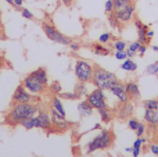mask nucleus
<instances>
[{"instance_id":"1","label":"nucleus","mask_w":158,"mask_h":157,"mask_svg":"<svg viewBox=\"0 0 158 157\" xmlns=\"http://www.w3.org/2000/svg\"><path fill=\"white\" fill-rule=\"evenodd\" d=\"M39 111V107L33 103H14L13 107L6 116V124L10 127H15L19 125L24 120L29 118V117L36 116Z\"/></svg>"},{"instance_id":"2","label":"nucleus","mask_w":158,"mask_h":157,"mask_svg":"<svg viewBox=\"0 0 158 157\" xmlns=\"http://www.w3.org/2000/svg\"><path fill=\"white\" fill-rule=\"evenodd\" d=\"M118 82H119V79H118V77L114 72L108 71V70H104L103 67L94 66L92 83L96 88L103 89V91H110V89Z\"/></svg>"},{"instance_id":"3","label":"nucleus","mask_w":158,"mask_h":157,"mask_svg":"<svg viewBox=\"0 0 158 157\" xmlns=\"http://www.w3.org/2000/svg\"><path fill=\"white\" fill-rule=\"evenodd\" d=\"M112 142H114V134L110 129H101V132L97 136H94L90 142H87L86 152L90 155L96 150H106L111 146Z\"/></svg>"},{"instance_id":"4","label":"nucleus","mask_w":158,"mask_h":157,"mask_svg":"<svg viewBox=\"0 0 158 157\" xmlns=\"http://www.w3.org/2000/svg\"><path fill=\"white\" fill-rule=\"evenodd\" d=\"M74 72L75 77L79 82H85L89 83L93 79V72H94V66L92 63H89L87 60H79L75 61V67H74Z\"/></svg>"},{"instance_id":"5","label":"nucleus","mask_w":158,"mask_h":157,"mask_svg":"<svg viewBox=\"0 0 158 157\" xmlns=\"http://www.w3.org/2000/svg\"><path fill=\"white\" fill-rule=\"evenodd\" d=\"M42 29H43L44 35H46L52 42H54V43L67 45V46L71 45V42H72L71 39H69L68 36H65L64 33H61L60 31H58L53 24H50V22H46V21L42 22Z\"/></svg>"},{"instance_id":"6","label":"nucleus","mask_w":158,"mask_h":157,"mask_svg":"<svg viewBox=\"0 0 158 157\" xmlns=\"http://www.w3.org/2000/svg\"><path fill=\"white\" fill-rule=\"evenodd\" d=\"M86 100L90 103L93 108L96 110H101V108H107V99H106V93H104L103 89H98L96 88L94 91H92L90 93H87L86 96Z\"/></svg>"},{"instance_id":"7","label":"nucleus","mask_w":158,"mask_h":157,"mask_svg":"<svg viewBox=\"0 0 158 157\" xmlns=\"http://www.w3.org/2000/svg\"><path fill=\"white\" fill-rule=\"evenodd\" d=\"M22 85H24V88L27 89L28 92H31L33 96L43 93L44 89H46V85H43V83H42L40 81H39L38 78H36L35 75L32 74V72L24 78V81H22Z\"/></svg>"},{"instance_id":"8","label":"nucleus","mask_w":158,"mask_h":157,"mask_svg":"<svg viewBox=\"0 0 158 157\" xmlns=\"http://www.w3.org/2000/svg\"><path fill=\"white\" fill-rule=\"evenodd\" d=\"M50 116H52L53 128H54L56 132H64V131H67L69 127H71V124L67 121L65 116H63L61 113H58V111L54 110L53 107L50 108Z\"/></svg>"},{"instance_id":"9","label":"nucleus","mask_w":158,"mask_h":157,"mask_svg":"<svg viewBox=\"0 0 158 157\" xmlns=\"http://www.w3.org/2000/svg\"><path fill=\"white\" fill-rule=\"evenodd\" d=\"M32 96L33 95L31 92H28L21 83L19 86H17V89L13 93V103H32Z\"/></svg>"},{"instance_id":"10","label":"nucleus","mask_w":158,"mask_h":157,"mask_svg":"<svg viewBox=\"0 0 158 157\" xmlns=\"http://www.w3.org/2000/svg\"><path fill=\"white\" fill-rule=\"evenodd\" d=\"M110 92H111V93L114 95L118 100H119V103H128L129 100H131V96H129L128 92H126L125 83H122V82L115 83V85L110 89Z\"/></svg>"},{"instance_id":"11","label":"nucleus","mask_w":158,"mask_h":157,"mask_svg":"<svg viewBox=\"0 0 158 157\" xmlns=\"http://www.w3.org/2000/svg\"><path fill=\"white\" fill-rule=\"evenodd\" d=\"M135 27H136L137 31V40L142 45H148L150 40L147 38V32H148V25L143 24L139 18H135Z\"/></svg>"},{"instance_id":"12","label":"nucleus","mask_w":158,"mask_h":157,"mask_svg":"<svg viewBox=\"0 0 158 157\" xmlns=\"http://www.w3.org/2000/svg\"><path fill=\"white\" fill-rule=\"evenodd\" d=\"M38 117L40 121V129L47 131V132H56L53 128V122H52V116L44 110H39L38 111Z\"/></svg>"},{"instance_id":"13","label":"nucleus","mask_w":158,"mask_h":157,"mask_svg":"<svg viewBox=\"0 0 158 157\" xmlns=\"http://www.w3.org/2000/svg\"><path fill=\"white\" fill-rule=\"evenodd\" d=\"M135 10H136V7H135V3H132L131 6H128L126 8H123V10L121 11H117V17L118 19L121 21V24H128L129 21H132L135 17Z\"/></svg>"},{"instance_id":"14","label":"nucleus","mask_w":158,"mask_h":157,"mask_svg":"<svg viewBox=\"0 0 158 157\" xmlns=\"http://www.w3.org/2000/svg\"><path fill=\"white\" fill-rule=\"evenodd\" d=\"M143 120L151 128H157L158 127V110H147V108H144Z\"/></svg>"},{"instance_id":"15","label":"nucleus","mask_w":158,"mask_h":157,"mask_svg":"<svg viewBox=\"0 0 158 157\" xmlns=\"http://www.w3.org/2000/svg\"><path fill=\"white\" fill-rule=\"evenodd\" d=\"M77 108H78L79 116H81L82 118H83V117H90L93 114V110H94L87 100H82V102H79Z\"/></svg>"},{"instance_id":"16","label":"nucleus","mask_w":158,"mask_h":157,"mask_svg":"<svg viewBox=\"0 0 158 157\" xmlns=\"http://www.w3.org/2000/svg\"><path fill=\"white\" fill-rule=\"evenodd\" d=\"M19 125H21L22 128H25V129H28V131L33 129V128L40 129V121H39L38 114H36V116H33V117H29V118H27V120H24V121H22Z\"/></svg>"},{"instance_id":"17","label":"nucleus","mask_w":158,"mask_h":157,"mask_svg":"<svg viewBox=\"0 0 158 157\" xmlns=\"http://www.w3.org/2000/svg\"><path fill=\"white\" fill-rule=\"evenodd\" d=\"M126 86V92L131 96V99H140V89L137 82H133V81H129V82L125 83Z\"/></svg>"},{"instance_id":"18","label":"nucleus","mask_w":158,"mask_h":157,"mask_svg":"<svg viewBox=\"0 0 158 157\" xmlns=\"http://www.w3.org/2000/svg\"><path fill=\"white\" fill-rule=\"evenodd\" d=\"M132 113H133V106L131 103H121V107L118 110V117L119 118H128V117H131Z\"/></svg>"},{"instance_id":"19","label":"nucleus","mask_w":158,"mask_h":157,"mask_svg":"<svg viewBox=\"0 0 158 157\" xmlns=\"http://www.w3.org/2000/svg\"><path fill=\"white\" fill-rule=\"evenodd\" d=\"M146 142H147V139L146 138H139V136H137L136 138V141L133 142V150H132V155H133V157H139V155H140V152H142V146L143 145L146 143Z\"/></svg>"},{"instance_id":"20","label":"nucleus","mask_w":158,"mask_h":157,"mask_svg":"<svg viewBox=\"0 0 158 157\" xmlns=\"http://www.w3.org/2000/svg\"><path fill=\"white\" fill-rule=\"evenodd\" d=\"M140 46H142V43H140L139 40L132 42V43L126 47V54H128V58H133L137 54V52H139Z\"/></svg>"},{"instance_id":"21","label":"nucleus","mask_w":158,"mask_h":157,"mask_svg":"<svg viewBox=\"0 0 158 157\" xmlns=\"http://www.w3.org/2000/svg\"><path fill=\"white\" fill-rule=\"evenodd\" d=\"M32 74L35 75L36 78H38L39 81H40L43 85H46L47 86V83H49V77H47V72H46V70L43 68V67H40V68H38V70H35V71H32Z\"/></svg>"},{"instance_id":"22","label":"nucleus","mask_w":158,"mask_h":157,"mask_svg":"<svg viewBox=\"0 0 158 157\" xmlns=\"http://www.w3.org/2000/svg\"><path fill=\"white\" fill-rule=\"evenodd\" d=\"M92 52L94 53L96 56H108L110 54V49H107L103 43H94L92 46Z\"/></svg>"},{"instance_id":"23","label":"nucleus","mask_w":158,"mask_h":157,"mask_svg":"<svg viewBox=\"0 0 158 157\" xmlns=\"http://www.w3.org/2000/svg\"><path fill=\"white\" fill-rule=\"evenodd\" d=\"M121 70L128 71V72H135L137 70V64L135 63L132 58H126V60H123L122 64H121Z\"/></svg>"},{"instance_id":"24","label":"nucleus","mask_w":158,"mask_h":157,"mask_svg":"<svg viewBox=\"0 0 158 157\" xmlns=\"http://www.w3.org/2000/svg\"><path fill=\"white\" fill-rule=\"evenodd\" d=\"M98 116H100V120L104 122V124H108V122L112 120V113L108 107L98 110Z\"/></svg>"},{"instance_id":"25","label":"nucleus","mask_w":158,"mask_h":157,"mask_svg":"<svg viewBox=\"0 0 158 157\" xmlns=\"http://www.w3.org/2000/svg\"><path fill=\"white\" fill-rule=\"evenodd\" d=\"M52 107L54 108V110H57L58 113H61L63 116H65V108H64V104H63V102H61V97H57V96L53 97Z\"/></svg>"},{"instance_id":"26","label":"nucleus","mask_w":158,"mask_h":157,"mask_svg":"<svg viewBox=\"0 0 158 157\" xmlns=\"http://www.w3.org/2000/svg\"><path fill=\"white\" fill-rule=\"evenodd\" d=\"M114 2V11H121L123 8H126L128 6H131L133 3V0H112Z\"/></svg>"},{"instance_id":"27","label":"nucleus","mask_w":158,"mask_h":157,"mask_svg":"<svg viewBox=\"0 0 158 157\" xmlns=\"http://www.w3.org/2000/svg\"><path fill=\"white\" fill-rule=\"evenodd\" d=\"M75 93L78 95V97H85V96H87V89H86V83L85 82H79L78 81V83L75 85Z\"/></svg>"},{"instance_id":"28","label":"nucleus","mask_w":158,"mask_h":157,"mask_svg":"<svg viewBox=\"0 0 158 157\" xmlns=\"http://www.w3.org/2000/svg\"><path fill=\"white\" fill-rule=\"evenodd\" d=\"M143 107L147 110H158V100L157 99H150L143 102Z\"/></svg>"},{"instance_id":"29","label":"nucleus","mask_w":158,"mask_h":157,"mask_svg":"<svg viewBox=\"0 0 158 157\" xmlns=\"http://www.w3.org/2000/svg\"><path fill=\"white\" fill-rule=\"evenodd\" d=\"M108 22H110V25H111L112 28H118V27H119L121 21L118 19V17H117V14H115V11H112V13L108 14Z\"/></svg>"},{"instance_id":"30","label":"nucleus","mask_w":158,"mask_h":157,"mask_svg":"<svg viewBox=\"0 0 158 157\" xmlns=\"http://www.w3.org/2000/svg\"><path fill=\"white\" fill-rule=\"evenodd\" d=\"M58 96H60L61 99H65V100H77V99H79L78 95L75 93V92H61Z\"/></svg>"},{"instance_id":"31","label":"nucleus","mask_w":158,"mask_h":157,"mask_svg":"<svg viewBox=\"0 0 158 157\" xmlns=\"http://www.w3.org/2000/svg\"><path fill=\"white\" fill-rule=\"evenodd\" d=\"M61 85H60V82H58V81H54V82L52 83V85H50V92H52L53 95H54V96H57V95H60L61 92Z\"/></svg>"},{"instance_id":"32","label":"nucleus","mask_w":158,"mask_h":157,"mask_svg":"<svg viewBox=\"0 0 158 157\" xmlns=\"http://www.w3.org/2000/svg\"><path fill=\"white\" fill-rule=\"evenodd\" d=\"M146 72L148 75H157L158 74V61H156L153 64H148L147 68H146Z\"/></svg>"},{"instance_id":"33","label":"nucleus","mask_w":158,"mask_h":157,"mask_svg":"<svg viewBox=\"0 0 158 157\" xmlns=\"http://www.w3.org/2000/svg\"><path fill=\"white\" fill-rule=\"evenodd\" d=\"M114 56H115V58H117V60H119V61H123V60H126V58H128L126 50H115Z\"/></svg>"},{"instance_id":"34","label":"nucleus","mask_w":158,"mask_h":157,"mask_svg":"<svg viewBox=\"0 0 158 157\" xmlns=\"http://www.w3.org/2000/svg\"><path fill=\"white\" fill-rule=\"evenodd\" d=\"M110 40H111V33H110V32H104V33H101V35L98 36V42H100V43H103V45L108 43Z\"/></svg>"},{"instance_id":"35","label":"nucleus","mask_w":158,"mask_h":157,"mask_svg":"<svg viewBox=\"0 0 158 157\" xmlns=\"http://www.w3.org/2000/svg\"><path fill=\"white\" fill-rule=\"evenodd\" d=\"M146 131H147V129H146V124H144V122H139V125H137V129L135 131V132H136V135L139 136V138H142V136L146 134Z\"/></svg>"},{"instance_id":"36","label":"nucleus","mask_w":158,"mask_h":157,"mask_svg":"<svg viewBox=\"0 0 158 157\" xmlns=\"http://www.w3.org/2000/svg\"><path fill=\"white\" fill-rule=\"evenodd\" d=\"M126 47H128V46H126V42L125 40H121V39H119V40H115L114 42V49L115 50H126Z\"/></svg>"},{"instance_id":"37","label":"nucleus","mask_w":158,"mask_h":157,"mask_svg":"<svg viewBox=\"0 0 158 157\" xmlns=\"http://www.w3.org/2000/svg\"><path fill=\"white\" fill-rule=\"evenodd\" d=\"M140 121H137L136 118H129L128 120V128L132 131H136L137 129V125H139Z\"/></svg>"},{"instance_id":"38","label":"nucleus","mask_w":158,"mask_h":157,"mask_svg":"<svg viewBox=\"0 0 158 157\" xmlns=\"http://www.w3.org/2000/svg\"><path fill=\"white\" fill-rule=\"evenodd\" d=\"M104 10H106L107 14L112 13V11H114V2H112V0H107L106 4H104Z\"/></svg>"},{"instance_id":"39","label":"nucleus","mask_w":158,"mask_h":157,"mask_svg":"<svg viewBox=\"0 0 158 157\" xmlns=\"http://www.w3.org/2000/svg\"><path fill=\"white\" fill-rule=\"evenodd\" d=\"M21 15L24 17L25 19H33V14L31 13L28 8H21Z\"/></svg>"},{"instance_id":"40","label":"nucleus","mask_w":158,"mask_h":157,"mask_svg":"<svg viewBox=\"0 0 158 157\" xmlns=\"http://www.w3.org/2000/svg\"><path fill=\"white\" fill-rule=\"evenodd\" d=\"M150 150H151V153H153L154 156L158 157V143H156V142H154V143H151L150 145Z\"/></svg>"},{"instance_id":"41","label":"nucleus","mask_w":158,"mask_h":157,"mask_svg":"<svg viewBox=\"0 0 158 157\" xmlns=\"http://www.w3.org/2000/svg\"><path fill=\"white\" fill-rule=\"evenodd\" d=\"M146 52H147V45H142L139 49V52H137V54L140 56V57H143V56L146 54Z\"/></svg>"},{"instance_id":"42","label":"nucleus","mask_w":158,"mask_h":157,"mask_svg":"<svg viewBox=\"0 0 158 157\" xmlns=\"http://www.w3.org/2000/svg\"><path fill=\"white\" fill-rule=\"evenodd\" d=\"M69 49H71L72 52H78V50L81 49V45L75 43V42H71V45H69Z\"/></svg>"},{"instance_id":"43","label":"nucleus","mask_w":158,"mask_h":157,"mask_svg":"<svg viewBox=\"0 0 158 157\" xmlns=\"http://www.w3.org/2000/svg\"><path fill=\"white\" fill-rule=\"evenodd\" d=\"M22 4H24V0H14V3H13V6H14V7L19 8V10H21V8H22Z\"/></svg>"},{"instance_id":"44","label":"nucleus","mask_w":158,"mask_h":157,"mask_svg":"<svg viewBox=\"0 0 158 157\" xmlns=\"http://www.w3.org/2000/svg\"><path fill=\"white\" fill-rule=\"evenodd\" d=\"M154 36V31H151V29H148V32H147V38H148V40H151V38Z\"/></svg>"},{"instance_id":"45","label":"nucleus","mask_w":158,"mask_h":157,"mask_svg":"<svg viewBox=\"0 0 158 157\" xmlns=\"http://www.w3.org/2000/svg\"><path fill=\"white\" fill-rule=\"evenodd\" d=\"M96 129H101V124H94L90 131H96Z\"/></svg>"},{"instance_id":"46","label":"nucleus","mask_w":158,"mask_h":157,"mask_svg":"<svg viewBox=\"0 0 158 157\" xmlns=\"http://www.w3.org/2000/svg\"><path fill=\"white\" fill-rule=\"evenodd\" d=\"M151 49H153L154 52H157V53H158V45H154V46L151 47Z\"/></svg>"},{"instance_id":"47","label":"nucleus","mask_w":158,"mask_h":157,"mask_svg":"<svg viewBox=\"0 0 158 157\" xmlns=\"http://www.w3.org/2000/svg\"><path fill=\"white\" fill-rule=\"evenodd\" d=\"M132 150H133V147H126L125 152H126V153H129V152H132Z\"/></svg>"},{"instance_id":"48","label":"nucleus","mask_w":158,"mask_h":157,"mask_svg":"<svg viewBox=\"0 0 158 157\" xmlns=\"http://www.w3.org/2000/svg\"><path fill=\"white\" fill-rule=\"evenodd\" d=\"M64 3H65V4H69V3H71V0H63Z\"/></svg>"},{"instance_id":"49","label":"nucleus","mask_w":158,"mask_h":157,"mask_svg":"<svg viewBox=\"0 0 158 157\" xmlns=\"http://www.w3.org/2000/svg\"><path fill=\"white\" fill-rule=\"evenodd\" d=\"M6 2H7V3H10V4H13V3H14V0H6Z\"/></svg>"},{"instance_id":"50","label":"nucleus","mask_w":158,"mask_h":157,"mask_svg":"<svg viewBox=\"0 0 158 157\" xmlns=\"http://www.w3.org/2000/svg\"><path fill=\"white\" fill-rule=\"evenodd\" d=\"M0 28H2V17H0Z\"/></svg>"}]
</instances>
